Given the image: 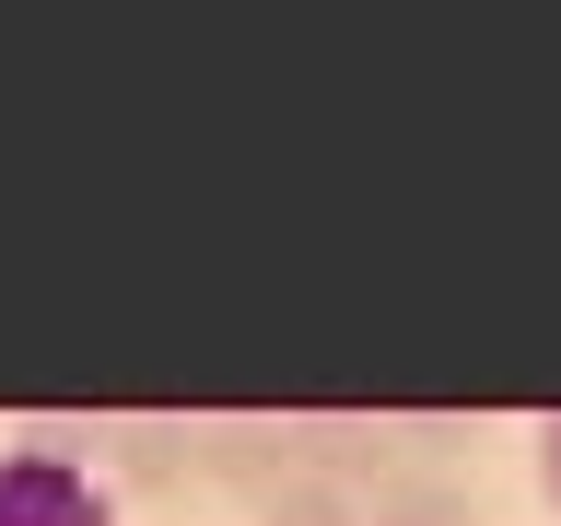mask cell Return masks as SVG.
Here are the masks:
<instances>
[{
  "label": "cell",
  "mask_w": 561,
  "mask_h": 526,
  "mask_svg": "<svg viewBox=\"0 0 561 526\" xmlns=\"http://www.w3.org/2000/svg\"><path fill=\"white\" fill-rule=\"evenodd\" d=\"M0 526H105V480H82L70 445H12L0 456Z\"/></svg>",
  "instance_id": "obj_1"
},
{
  "label": "cell",
  "mask_w": 561,
  "mask_h": 526,
  "mask_svg": "<svg viewBox=\"0 0 561 526\" xmlns=\"http://www.w3.org/2000/svg\"><path fill=\"white\" fill-rule=\"evenodd\" d=\"M199 480L270 503V491L305 480V433H293V421H222V433H199Z\"/></svg>",
  "instance_id": "obj_2"
},
{
  "label": "cell",
  "mask_w": 561,
  "mask_h": 526,
  "mask_svg": "<svg viewBox=\"0 0 561 526\" xmlns=\"http://www.w3.org/2000/svg\"><path fill=\"white\" fill-rule=\"evenodd\" d=\"M305 468H316V480H340L351 491V503H363V480H398V445H386V433H375V421H316V433H305Z\"/></svg>",
  "instance_id": "obj_3"
},
{
  "label": "cell",
  "mask_w": 561,
  "mask_h": 526,
  "mask_svg": "<svg viewBox=\"0 0 561 526\" xmlns=\"http://www.w3.org/2000/svg\"><path fill=\"white\" fill-rule=\"evenodd\" d=\"M375 526H491V515H480V491L445 480V468H398L375 491Z\"/></svg>",
  "instance_id": "obj_4"
},
{
  "label": "cell",
  "mask_w": 561,
  "mask_h": 526,
  "mask_svg": "<svg viewBox=\"0 0 561 526\" xmlns=\"http://www.w3.org/2000/svg\"><path fill=\"white\" fill-rule=\"evenodd\" d=\"M187 468H199V433H187V421H129V433H117V480L129 491H175Z\"/></svg>",
  "instance_id": "obj_5"
},
{
  "label": "cell",
  "mask_w": 561,
  "mask_h": 526,
  "mask_svg": "<svg viewBox=\"0 0 561 526\" xmlns=\"http://www.w3.org/2000/svg\"><path fill=\"white\" fill-rule=\"evenodd\" d=\"M257 526H363V503H351L340 480H293V491H270V503H257Z\"/></svg>",
  "instance_id": "obj_6"
}]
</instances>
